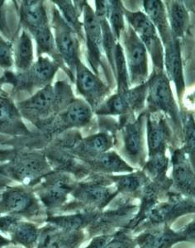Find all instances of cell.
<instances>
[{
	"label": "cell",
	"instance_id": "1",
	"mask_svg": "<svg viewBox=\"0 0 195 248\" xmlns=\"http://www.w3.org/2000/svg\"><path fill=\"white\" fill-rule=\"evenodd\" d=\"M73 99L70 85L58 81L55 85H46L16 106L22 117L45 131Z\"/></svg>",
	"mask_w": 195,
	"mask_h": 248
},
{
	"label": "cell",
	"instance_id": "2",
	"mask_svg": "<svg viewBox=\"0 0 195 248\" xmlns=\"http://www.w3.org/2000/svg\"><path fill=\"white\" fill-rule=\"evenodd\" d=\"M20 21L25 31L34 37L37 46V56L48 54L53 57L54 62L60 64L53 35L51 32L49 19L43 1H23L19 9Z\"/></svg>",
	"mask_w": 195,
	"mask_h": 248
},
{
	"label": "cell",
	"instance_id": "3",
	"mask_svg": "<svg viewBox=\"0 0 195 248\" xmlns=\"http://www.w3.org/2000/svg\"><path fill=\"white\" fill-rule=\"evenodd\" d=\"M59 69L57 62L49 57H39L29 70L23 72L6 71L0 78V85L9 84L13 87L14 93L27 92L31 93L51 85L55 75Z\"/></svg>",
	"mask_w": 195,
	"mask_h": 248
},
{
	"label": "cell",
	"instance_id": "4",
	"mask_svg": "<svg viewBox=\"0 0 195 248\" xmlns=\"http://www.w3.org/2000/svg\"><path fill=\"white\" fill-rule=\"evenodd\" d=\"M3 167L10 180L25 186H36L51 172L46 156L40 152L15 154L8 163L3 164Z\"/></svg>",
	"mask_w": 195,
	"mask_h": 248
},
{
	"label": "cell",
	"instance_id": "5",
	"mask_svg": "<svg viewBox=\"0 0 195 248\" xmlns=\"http://www.w3.org/2000/svg\"><path fill=\"white\" fill-rule=\"evenodd\" d=\"M52 28L54 29V41L60 59H61L68 70L69 77L74 80V74L79 60V41L75 31L65 22L59 10L52 8Z\"/></svg>",
	"mask_w": 195,
	"mask_h": 248
},
{
	"label": "cell",
	"instance_id": "6",
	"mask_svg": "<svg viewBox=\"0 0 195 248\" xmlns=\"http://www.w3.org/2000/svg\"><path fill=\"white\" fill-rule=\"evenodd\" d=\"M122 35L129 81L131 85L138 86L146 83L148 77L147 48L130 26L123 30Z\"/></svg>",
	"mask_w": 195,
	"mask_h": 248
},
{
	"label": "cell",
	"instance_id": "7",
	"mask_svg": "<svg viewBox=\"0 0 195 248\" xmlns=\"http://www.w3.org/2000/svg\"><path fill=\"white\" fill-rule=\"evenodd\" d=\"M42 212L33 190L27 186L6 187L0 195V214L23 217L38 216Z\"/></svg>",
	"mask_w": 195,
	"mask_h": 248
},
{
	"label": "cell",
	"instance_id": "8",
	"mask_svg": "<svg viewBox=\"0 0 195 248\" xmlns=\"http://www.w3.org/2000/svg\"><path fill=\"white\" fill-rule=\"evenodd\" d=\"M123 11L129 26L150 52L156 71H163V48L155 26L142 12H130L127 9H123Z\"/></svg>",
	"mask_w": 195,
	"mask_h": 248
},
{
	"label": "cell",
	"instance_id": "9",
	"mask_svg": "<svg viewBox=\"0 0 195 248\" xmlns=\"http://www.w3.org/2000/svg\"><path fill=\"white\" fill-rule=\"evenodd\" d=\"M35 190L47 209H58L67 200V196L75 189L71 178L62 172H53L45 175Z\"/></svg>",
	"mask_w": 195,
	"mask_h": 248
},
{
	"label": "cell",
	"instance_id": "10",
	"mask_svg": "<svg viewBox=\"0 0 195 248\" xmlns=\"http://www.w3.org/2000/svg\"><path fill=\"white\" fill-rule=\"evenodd\" d=\"M147 96L150 109L164 112L177 122L178 108L173 96L170 80L163 71H156L147 82Z\"/></svg>",
	"mask_w": 195,
	"mask_h": 248
},
{
	"label": "cell",
	"instance_id": "11",
	"mask_svg": "<svg viewBox=\"0 0 195 248\" xmlns=\"http://www.w3.org/2000/svg\"><path fill=\"white\" fill-rule=\"evenodd\" d=\"M147 94V83L128 90L124 93H117L106 103L99 106L97 114L99 115L127 116L130 112L142 109Z\"/></svg>",
	"mask_w": 195,
	"mask_h": 248
},
{
	"label": "cell",
	"instance_id": "12",
	"mask_svg": "<svg viewBox=\"0 0 195 248\" xmlns=\"http://www.w3.org/2000/svg\"><path fill=\"white\" fill-rule=\"evenodd\" d=\"M92 117L90 106L81 99H73L68 106L54 119L45 132L49 135L61 133L71 127H81L88 124Z\"/></svg>",
	"mask_w": 195,
	"mask_h": 248
},
{
	"label": "cell",
	"instance_id": "13",
	"mask_svg": "<svg viewBox=\"0 0 195 248\" xmlns=\"http://www.w3.org/2000/svg\"><path fill=\"white\" fill-rule=\"evenodd\" d=\"M75 73L79 93L85 98L91 108L98 109L109 93V88L81 62L77 65Z\"/></svg>",
	"mask_w": 195,
	"mask_h": 248
},
{
	"label": "cell",
	"instance_id": "14",
	"mask_svg": "<svg viewBox=\"0 0 195 248\" xmlns=\"http://www.w3.org/2000/svg\"><path fill=\"white\" fill-rule=\"evenodd\" d=\"M83 10L84 28L88 48V61L93 72L99 75V68L102 65L104 51L101 26L90 6L85 3Z\"/></svg>",
	"mask_w": 195,
	"mask_h": 248
},
{
	"label": "cell",
	"instance_id": "15",
	"mask_svg": "<svg viewBox=\"0 0 195 248\" xmlns=\"http://www.w3.org/2000/svg\"><path fill=\"white\" fill-rule=\"evenodd\" d=\"M0 231L10 236L12 243L25 248H34L39 236L37 226L23 221L16 215L0 216Z\"/></svg>",
	"mask_w": 195,
	"mask_h": 248
},
{
	"label": "cell",
	"instance_id": "16",
	"mask_svg": "<svg viewBox=\"0 0 195 248\" xmlns=\"http://www.w3.org/2000/svg\"><path fill=\"white\" fill-rule=\"evenodd\" d=\"M83 239L82 232L66 230L51 223L39 230L37 248H79Z\"/></svg>",
	"mask_w": 195,
	"mask_h": 248
},
{
	"label": "cell",
	"instance_id": "17",
	"mask_svg": "<svg viewBox=\"0 0 195 248\" xmlns=\"http://www.w3.org/2000/svg\"><path fill=\"white\" fill-rule=\"evenodd\" d=\"M22 116L8 93L0 94V135L29 136Z\"/></svg>",
	"mask_w": 195,
	"mask_h": 248
},
{
	"label": "cell",
	"instance_id": "18",
	"mask_svg": "<svg viewBox=\"0 0 195 248\" xmlns=\"http://www.w3.org/2000/svg\"><path fill=\"white\" fill-rule=\"evenodd\" d=\"M74 197L89 206L103 208L114 197L118 191H113L107 184L101 181H90L79 185L73 189Z\"/></svg>",
	"mask_w": 195,
	"mask_h": 248
},
{
	"label": "cell",
	"instance_id": "19",
	"mask_svg": "<svg viewBox=\"0 0 195 248\" xmlns=\"http://www.w3.org/2000/svg\"><path fill=\"white\" fill-rule=\"evenodd\" d=\"M123 148L130 160L136 163L144 158V139H143V115L133 122L123 124L122 130Z\"/></svg>",
	"mask_w": 195,
	"mask_h": 248
},
{
	"label": "cell",
	"instance_id": "20",
	"mask_svg": "<svg viewBox=\"0 0 195 248\" xmlns=\"http://www.w3.org/2000/svg\"><path fill=\"white\" fill-rule=\"evenodd\" d=\"M194 222L190 223L189 228L183 233H177L170 229L143 234L137 237L136 242L142 248H170L171 246L184 240H194L195 237Z\"/></svg>",
	"mask_w": 195,
	"mask_h": 248
},
{
	"label": "cell",
	"instance_id": "21",
	"mask_svg": "<svg viewBox=\"0 0 195 248\" xmlns=\"http://www.w3.org/2000/svg\"><path fill=\"white\" fill-rule=\"evenodd\" d=\"M165 64L166 67L167 78L176 85L179 99L184 91V80L183 67L181 61L180 41L173 36L166 43H165Z\"/></svg>",
	"mask_w": 195,
	"mask_h": 248
},
{
	"label": "cell",
	"instance_id": "22",
	"mask_svg": "<svg viewBox=\"0 0 195 248\" xmlns=\"http://www.w3.org/2000/svg\"><path fill=\"white\" fill-rule=\"evenodd\" d=\"M147 127L149 156L156 153H165L170 130L164 118L159 113L147 115Z\"/></svg>",
	"mask_w": 195,
	"mask_h": 248
},
{
	"label": "cell",
	"instance_id": "23",
	"mask_svg": "<svg viewBox=\"0 0 195 248\" xmlns=\"http://www.w3.org/2000/svg\"><path fill=\"white\" fill-rule=\"evenodd\" d=\"M173 180L176 187L185 195H195V174L182 151L173 156Z\"/></svg>",
	"mask_w": 195,
	"mask_h": 248
},
{
	"label": "cell",
	"instance_id": "24",
	"mask_svg": "<svg viewBox=\"0 0 195 248\" xmlns=\"http://www.w3.org/2000/svg\"><path fill=\"white\" fill-rule=\"evenodd\" d=\"M145 12L153 25L158 29L163 43H166L173 37L168 23L167 12L164 4L158 0H148L143 2Z\"/></svg>",
	"mask_w": 195,
	"mask_h": 248
},
{
	"label": "cell",
	"instance_id": "25",
	"mask_svg": "<svg viewBox=\"0 0 195 248\" xmlns=\"http://www.w3.org/2000/svg\"><path fill=\"white\" fill-rule=\"evenodd\" d=\"M168 5L167 17L170 31L174 37L178 39L183 37L189 23V15L184 3L180 1H172Z\"/></svg>",
	"mask_w": 195,
	"mask_h": 248
},
{
	"label": "cell",
	"instance_id": "26",
	"mask_svg": "<svg viewBox=\"0 0 195 248\" xmlns=\"http://www.w3.org/2000/svg\"><path fill=\"white\" fill-rule=\"evenodd\" d=\"M33 46L31 37L28 31L23 30L17 39L15 50L14 62L17 72H23L29 70L33 64Z\"/></svg>",
	"mask_w": 195,
	"mask_h": 248
},
{
	"label": "cell",
	"instance_id": "27",
	"mask_svg": "<svg viewBox=\"0 0 195 248\" xmlns=\"http://www.w3.org/2000/svg\"><path fill=\"white\" fill-rule=\"evenodd\" d=\"M112 145L113 142L109 136L106 133H99L82 140L79 142L77 151L93 158L107 152L112 147Z\"/></svg>",
	"mask_w": 195,
	"mask_h": 248
},
{
	"label": "cell",
	"instance_id": "28",
	"mask_svg": "<svg viewBox=\"0 0 195 248\" xmlns=\"http://www.w3.org/2000/svg\"><path fill=\"white\" fill-rule=\"evenodd\" d=\"M92 162L99 169L109 172H132L133 168L114 152H106L92 158Z\"/></svg>",
	"mask_w": 195,
	"mask_h": 248
},
{
	"label": "cell",
	"instance_id": "29",
	"mask_svg": "<svg viewBox=\"0 0 195 248\" xmlns=\"http://www.w3.org/2000/svg\"><path fill=\"white\" fill-rule=\"evenodd\" d=\"M114 71L118 78V93H124L129 90V77L124 51L119 43H117L114 52Z\"/></svg>",
	"mask_w": 195,
	"mask_h": 248
},
{
	"label": "cell",
	"instance_id": "30",
	"mask_svg": "<svg viewBox=\"0 0 195 248\" xmlns=\"http://www.w3.org/2000/svg\"><path fill=\"white\" fill-rule=\"evenodd\" d=\"M107 22L109 21L110 29L113 36L119 39L121 34L125 29L123 15L124 11L122 4L120 1H107Z\"/></svg>",
	"mask_w": 195,
	"mask_h": 248
},
{
	"label": "cell",
	"instance_id": "31",
	"mask_svg": "<svg viewBox=\"0 0 195 248\" xmlns=\"http://www.w3.org/2000/svg\"><path fill=\"white\" fill-rule=\"evenodd\" d=\"M116 185L118 191L132 194L136 193L143 187L147 179L142 173L129 174V175H119V176H111Z\"/></svg>",
	"mask_w": 195,
	"mask_h": 248
},
{
	"label": "cell",
	"instance_id": "32",
	"mask_svg": "<svg viewBox=\"0 0 195 248\" xmlns=\"http://www.w3.org/2000/svg\"><path fill=\"white\" fill-rule=\"evenodd\" d=\"M94 217H95L94 214L60 216V217H50L48 218V222L58 226L61 229L71 230V231H77L79 230V228L84 227L85 224L90 223Z\"/></svg>",
	"mask_w": 195,
	"mask_h": 248
},
{
	"label": "cell",
	"instance_id": "33",
	"mask_svg": "<svg viewBox=\"0 0 195 248\" xmlns=\"http://www.w3.org/2000/svg\"><path fill=\"white\" fill-rule=\"evenodd\" d=\"M53 3L59 8L61 11L63 18L68 23L71 29L75 31V33L80 34L82 30V24L79 23V15L77 10L71 1H53Z\"/></svg>",
	"mask_w": 195,
	"mask_h": 248
},
{
	"label": "cell",
	"instance_id": "34",
	"mask_svg": "<svg viewBox=\"0 0 195 248\" xmlns=\"http://www.w3.org/2000/svg\"><path fill=\"white\" fill-rule=\"evenodd\" d=\"M169 159L166 157L165 153H158L149 156L145 170L152 177L161 178L165 174L168 169Z\"/></svg>",
	"mask_w": 195,
	"mask_h": 248
},
{
	"label": "cell",
	"instance_id": "35",
	"mask_svg": "<svg viewBox=\"0 0 195 248\" xmlns=\"http://www.w3.org/2000/svg\"><path fill=\"white\" fill-rule=\"evenodd\" d=\"M13 52V43L9 41H6L0 35V67L4 69L12 67L14 64Z\"/></svg>",
	"mask_w": 195,
	"mask_h": 248
},
{
	"label": "cell",
	"instance_id": "36",
	"mask_svg": "<svg viewBox=\"0 0 195 248\" xmlns=\"http://www.w3.org/2000/svg\"><path fill=\"white\" fill-rule=\"evenodd\" d=\"M184 139L186 142L187 153L191 157H194L195 150V124L192 117L186 116L184 119Z\"/></svg>",
	"mask_w": 195,
	"mask_h": 248
},
{
	"label": "cell",
	"instance_id": "37",
	"mask_svg": "<svg viewBox=\"0 0 195 248\" xmlns=\"http://www.w3.org/2000/svg\"><path fill=\"white\" fill-rule=\"evenodd\" d=\"M135 242L124 233H119L105 243L102 248H134Z\"/></svg>",
	"mask_w": 195,
	"mask_h": 248
},
{
	"label": "cell",
	"instance_id": "38",
	"mask_svg": "<svg viewBox=\"0 0 195 248\" xmlns=\"http://www.w3.org/2000/svg\"><path fill=\"white\" fill-rule=\"evenodd\" d=\"M95 13L94 15L96 16L98 20L105 19L107 18V1H95Z\"/></svg>",
	"mask_w": 195,
	"mask_h": 248
},
{
	"label": "cell",
	"instance_id": "39",
	"mask_svg": "<svg viewBox=\"0 0 195 248\" xmlns=\"http://www.w3.org/2000/svg\"><path fill=\"white\" fill-rule=\"evenodd\" d=\"M109 239L108 236L104 235V236H99V237H94L90 245L87 246L85 248H102L107 243V240Z\"/></svg>",
	"mask_w": 195,
	"mask_h": 248
},
{
	"label": "cell",
	"instance_id": "40",
	"mask_svg": "<svg viewBox=\"0 0 195 248\" xmlns=\"http://www.w3.org/2000/svg\"><path fill=\"white\" fill-rule=\"evenodd\" d=\"M10 181H11V180L5 175V173L3 171V165H1L0 166V189L5 187L7 184L10 182Z\"/></svg>",
	"mask_w": 195,
	"mask_h": 248
},
{
	"label": "cell",
	"instance_id": "41",
	"mask_svg": "<svg viewBox=\"0 0 195 248\" xmlns=\"http://www.w3.org/2000/svg\"><path fill=\"white\" fill-rule=\"evenodd\" d=\"M3 5V1H0V32H2L4 36H7V32H6L5 30H4V25H3V17H2V13H1Z\"/></svg>",
	"mask_w": 195,
	"mask_h": 248
},
{
	"label": "cell",
	"instance_id": "42",
	"mask_svg": "<svg viewBox=\"0 0 195 248\" xmlns=\"http://www.w3.org/2000/svg\"><path fill=\"white\" fill-rule=\"evenodd\" d=\"M11 243L10 239H7L5 237L0 235V248H4V247L10 245Z\"/></svg>",
	"mask_w": 195,
	"mask_h": 248
},
{
	"label": "cell",
	"instance_id": "43",
	"mask_svg": "<svg viewBox=\"0 0 195 248\" xmlns=\"http://www.w3.org/2000/svg\"><path fill=\"white\" fill-rule=\"evenodd\" d=\"M8 141V139L6 138V136L0 135V145H2V144H5L6 142ZM10 153V152H7V151H1L0 150V155H5L7 153Z\"/></svg>",
	"mask_w": 195,
	"mask_h": 248
},
{
	"label": "cell",
	"instance_id": "44",
	"mask_svg": "<svg viewBox=\"0 0 195 248\" xmlns=\"http://www.w3.org/2000/svg\"><path fill=\"white\" fill-rule=\"evenodd\" d=\"M5 93L4 91L2 90V88H1V86H0V94H2V93Z\"/></svg>",
	"mask_w": 195,
	"mask_h": 248
},
{
	"label": "cell",
	"instance_id": "45",
	"mask_svg": "<svg viewBox=\"0 0 195 248\" xmlns=\"http://www.w3.org/2000/svg\"></svg>",
	"mask_w": 195,
	"mask_h": 248
}]
</instances>
